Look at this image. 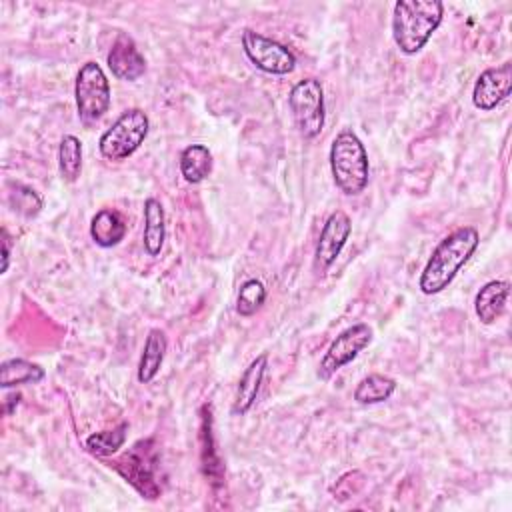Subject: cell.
Returning a JSON list of instances; mask_svg holds the SVG:
<instances>
[{"instance_id":"obj_15","label":"cell","mask_w":512,"mask_h":512,"mask_svg":"<svg viewBox=\"0 0 512 512\" xmlns=\"http://www.w3.org/2000/svg\"><path fill=\"white\" fill-rule=\"evenodd\" d=\"M508 296H510V284L506 280L486 282L474 298V312L478 320L486 326L494 324L504 314Z\"/></svg>"},{"instance_id":"obj_17","label":"cell","mask_w":512,"mask_h":512,"mask_svg":"<svg viewBox=\"0 0 512 512\" xmlns=\"http://www.w3.org/2000/svg\"><path fill=\"white\" fill-rule=\"evenodd\" d=\"M168 350V338L160 328H152L146 336L140 362H138V382L140 384H150L156 374L162 368L164 356Z\"/></svg>"},{"instance_id":"obj_1","label":"cell","mask_w":512,"mask_h":512,"mask_svg":"<svg viewBox=\"0 0 512 512\" xmlns=\"http://www.w3.org/2000/svg\"><path fill=\"white\" fill-rule=\"evenodd\" d=\"M478 242H480V234L474 226H460L452 230L448 236H444L432 250L420 274V280H418L420 292L426 296H432L446 290L456 278V274L462 270V266L476 252Z\"/></svg>"},{"instance_id":"obj_6","label":"cell","mask_w":512,"mask_h":512,"mask_svg":"<svg viewBox=\"0 0 512 512\" xmlns=\"http://www.w3.org/2000/svg\"><path fill=\"white\" fill-rule=\"evenodd\" d=\"M74 98L78 118L86 126L98 122L108 112L112 100L110 82L98 62L88 60L80 66L74 82Z\"/></svg>"},{"instance_id":"obj_18","label":"cell","mask_w":512,"mask_h":512,"mask_svg":"<svg viewBox=\"0 0 512 512\" xmlns=\"http://www.w3.org/2000/svg\"><path fill=\"white\" fill-rule=\"evenodd\" d=\"M164 208L158 198L144 200V234L142 244L148 256H158L164 246L166 238V224H164Z\"/></svg>"},{"instance_id":"obj_20","label":"cell","mask_w":512,"mask_h":512,"mask_svg":"<svg viewBox=\"0 0 512 512\" xmlns=\"http://www.w3.org/2000/svg\"><path fill=\"white\" fill-rule=\"evenodd\" d=\"M46 376L44 368L24 360V358H10L4 360L0 366V386L2 388H16L22 384H38Z\"/></svg>"},{"instance_id":"obj_26","label":"cell","mask_w":512,"mask_h":512,"mask_svg":"<svg viewBox=\"0 0 512 512\" xmlns=\"http://www.w3.org/2000/svg\"><path fill=\"white\" fill-rule=\"evenodd\" d=\"M10 244H12V238H10L8 230L2 228V268H0L2 274H6L8 266H10Z\"/></svg>"},{"instance_id":"obj_19","label":"cell","mask_w":512,"mask_h":512,"mask_svg":"<svg viewBox=\"0 0 512 512\" xmlns=\"http://www.w3.org/2000/svg\"><path fill=\"white\" fill-rule=\"evenodd\" d=\"M180 174L188 184H200L212 172V152L204 144H190L180 152Z\"/></svg>"},{"instance_id":"obj_8","label":"cell","mask_w":512,"mask_h":512,"mask_svg":"<svg viewBox=\"0 0 512 512\" xmlns=\"http://www.w3.org/2000/svg\"><path fill=\"white\" fill-rule=\"evenodd\" d=\"M246 58L262 72L284 76L296 68V56L280 42L246 28L240 36Z\"/></svg>"},{"instance_id":"obj_22","label":"cell","mask_w":512,"mask_h":512,"mask_svg":"<svg viewBox=\"0 0 512 512\" xmlns=\"http://www.w3.org/2000/svg\"><path fill=\"white\" fill-rule=\"evenodd\" d=\"M58 170L68 184L76 182L82 174V142L74 134L62 136L58 144Z\"/></svg>"},{"instance_id":"obj_25","label":"cell","mask_w":512,"mask_h":512,"mask_svg":"<svg viewBox=\"0 0 512 512\" xmlns=\"http://www.w3.org/2000/svg\"><path fill=\"white\" fill-rule=\"evenodd\" d=\"M266 302V288L260 280L256 278H250L246 280L240 290H238V296H236V312L244 318L256 314L262 304Z\"/></svg>"},{"instance_id":"obj_16","label":"cell","mask_w":512,"mask_h":512,"mask_svg":"<svg viewBox=\"0 0 512 512\" xmlns=\"http://www.w3.org/2000/svg\"><path fill=\"white\" fill-rule=\"evenodd\" d=\"M126 222L120 212L112 208L98 210L90 220V236L100 248H112L126 236Z\"/></svg>"},{"instance_id":"obj_7","label":"cell","mask_w":512,"mask_h":512,"mask_svg":"<svg viewBox=\"0 0 512 512\" xmlns=\"http://www.w3.org/2000/svg\"><path fill=\"white\" fill-rule=\"evenodd\" d=\"M288 106L302 138L312 140L322 132L324 120H326V106H324V90L320 80L316 78L298 80L288 94Z\"/></svg>"},{"instance_id":"obj_10","label":"cell","mask_w":512,"mask_h":512,"mask_svg":"<svg viewBox=\"0 0 512 512\" xmlns=\"http://www.w3.org/2000/svg\"><path fill=\"white\" fill-rule=\"evenodd\" d=\"M512 90V64L502 62L500 66L486 68L478 74L472 88V104L480 112H490L500 106Z\"/></svg>"},{"instance_id":"obj_23","label":"cell","mask_w":512,"mask_h":512,"mask_svg":"<svg viewBox=\"0 0 512 512\" xmlns=\"http://www.w3.org/2000/svg\"><path fill=\"white\" fill-rule=\"evenodd\" d=\"M126 432H128V422H120L116 428L112 430H102V432H94L86 438L84 446L90 454L106 458L116 454L124 442H126Z\"/></svg>"},{"instance_id":"obj_5","label":"cell","mask_w":512,"mask_h":512,"mask_svg":"<svg viewBox=\"0 0 512 512\" xmlns=\"http://www.w3.org/2000/svg\"><path fill=\"white\" fill-rule=\"evenodd\" d=\"M142 498L156 500L162 494V486L156 480L158 452L152 438L138 440L128 452L110 464Z\"/></svg>"},{"instance_id":"obj_24","label":"cell","mask_w":512,"mask_h":512,"mask_svg":"<svg viewBox=\"0 0 512 512\" xmlns=\"http://www.w3.org/2000/svg\"><path fill=\"white\" fill-rule=\"evenodd\" d=\"M8 204L16 214L24 218H34L42 210V198L36 194V190L20 182L8 184Z\"/></svg>"},{"instance_id":"obj_2","label":"cell","mask_w":512,"mask_h":512,"mask_svg":"<svg viewBox=\"0 0 512 512\" xmlns=\"http://www.w3.org/2000/svg\"><path fill=\"white\" fill-rule=\"evenodd\" d=\"M444 18L440 0H398L392 10V38L406 56L418 54Z\"/></svg>"},{"instance_id":"obj_3","label":"cell","mask_w":512,"mask_h":512,"mask_svg":"<svg viewBox=\"0 0 512 512\" xmlns=\"http://www.w3.org/2000/svg\"><path fill=\"white\" fill-rule=\"evenodd\" d=\"M330 170L336 188L346 196H358L368 186L370 162L362 140L350 128L340 130L330 144Z\"/></svg>"},{"instance_id":"obj_12","label":"cell","mask_w":512,"mask_h":512,"mask_svg":"<svg viewBox=\"0 0 512 512\" xmlns=\"http://www.w3.org/2000/svg\"><path fill=\"white\" fill-rule=\"evenodd\" d=\"M106 64L112 70V74L124 82H134L146 72V58L138 50L136 42L124 32H120L112 42V48L106 56Z\"/></svg>"},{"instance_id":"obj_14","label":"cell","mask_w":512,"mask_h":512,"mask_svg":"<svg viewBox=\"0 0 512 512\" xmlns=\"http://www.w3.org/2000/svg\"><path fill=\"white\" fill-rule=\"evenodd\" d=\"M266 368H268V354H260L242 372V376L238 380L234 404H232V414L244 416L252 408V404L258 398V392L262 388V380H264Z\"/></svg>"},{"instance_id":"obj_11","label":"cell","mask_w":512,"mask_h":512,"mask_svg":"<svg viewBox=\"0 0 512 512\" xmlns=\"http://www.w3.org/2000/svg\"><path fill=\"white\" fill-rule=\"evenodd\" d=\"M350 234H352V222L346 212L336 210L326 218L316 244V252H314V268L320 274H324L336 262Z\"/></svg>"},{"instance_id":"obj_21","label":"cell","mask_w":512,"mask_h":512,"mask_svg":"<svg viewBox=\"0 0 512 512\" xmlns=\"http://www.w3.org/2000/svg\"><path fill=\"white\" fill-rule=\"evenodd\" d=\"M396 380L386 376V374H378V372H372L368 376H364L356 388H354V400L358 404H364V406H372V404H380V402H386L394 390H396Z\"/></svg>"},{"instance_id":"obj_13","label":"cell","mask_w":512,"mask_h":512,"mask_svg":"<svg viewBox=\"0 0 512 512\" xmlns=\"http://www.w3.org/2000/svg\"><path fill=\"white\" fill-rule=\"evenodd\" d=\"M200 468L204 478L212 484V488H218L224 484V466L220 460V452L216 448L214 438V420H212V406L204 404L200 408Z\"/></svg>"},{"instance_id":"obj_4","label":"cell","mask_w":512,"mask_h":512,"mask_svg":"<svg viewBox=\"0 0 512 512\" xmlns=\"http://www.w3.org/2000/svg\"><path fill=\"white\" fill-rule=\"evenodd\" d=\"M150 130L148 114L142 108H128L98 140V150L108 162H122L130 158L146 140Z\"/></svg>"},{"instance_id":"obj_9","label":"cell","mask_w":512,"mask_h":512,"mask_svg":"<svg viewBox=\"0 0 512 512\" xmlns=\"http://www.w3.org/2000/svg\"><path fill=\"white\" fill-rule=\"evenodd\" d=\"M372 328L364 322L352 324L348 328H344L328 346L326 354L320 360L318 366V378L320 380H330L340 368H344L346 364H350L352 360H356V356L372 342Z\"/></svg>"}]
</instances>
